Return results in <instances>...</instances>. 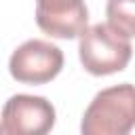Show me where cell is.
I'll return each instance as SVG.
<instances>
[{
  "label": "cell",
  "mask_w": 135,
  "mask_h": 135,
  "mask_svg": "<svg viewBox=\"0 0 135 135\" xmlns=\"http://www.w3.org/2000/svg\"><path fill=\"white\" fill-rule=\"evenodd\" d=\"M135 127V84L101 89L80 120V135H129Z\"/></svg>",
  "instance_id": "obj_1"
},
{
  "label": "cell",
  "mask_w": 135,
  "mask_h": 135,
  "mask_svg": "<svg viewBox=\"0 0 135 135\" xmlns=\"http://www.w3.org/2000/svg\"><path fill=\"white\" fill-rule=\"evenodd\" d=\"M131 55V40L116 32L110 23L89 25L78 38L80 63L93 76H110L122 72L129 65Z\"/></svg>",
  "instance_id": "obj_2"
},
{
  "label": "cell",
  "mask_w": 135,
  "mask_h": 135,
  "mask_svg": "<svg viewBox=\"0 0 135 135\" xmlns=\"http://www.w3.org/2000/svg\"><path fill=\"white\" fill-rule=\"evenodd\" d=\"M61 68H63L61 49L40 38L25 40L13 51L8 59L11 76L23 84H46L59 76Z\"/></svg>",
  "instance_id": "obj_3"
},
{
  "label": "cell",
  "mask_w": 135,
  "mask_h": 135,
  "mask_svg": "<svg viewBox=\"0 0 135 135\" xmlns=\"http://www.w3.org/2000/svg\"><path fill=\"white\" fill-rule=\"evenodd\" d=\"M55 108L40 95H13L2 108V133L49 135L55 127Z\"/></svg>",
  "instance_id": "obj_4"
},
{
  "label": "cell",
  "mask_w": 135,
  "mask_h": 135,
  "mask_svg": "<svg viewBox=\"0 0 135 135\" xmlns=\"http://www.w3.org/2000/svg\"><path fill=\"white\" fill-rule=\"evenodd\" d=\"M36 23L51 38H80L89 11L84 0H36Z\"/></svg>",
  "instance_id": "obj_5"
},
{
  "label": "cell",
  "mask_w": 135,
  "mask_h": 135,
  "mask_svg": "<svg viewBox=\"0 0 135 135\" xmlns=\"http://www.w3.org/2000/svg\"><path fill=\"white\" fill-rule=\"evenodd\" d=\"M108 23L127 38H135V0H108Z\"/></svg>",
  "instance_id": "obj_6"
},
{
  "label": "cell",
  "mask_w": 135,
  "mask_h": 135,
  "mask_svg": "<svg viewBox=\"0 0 135 135\" xmlns=\"http://www.w3.org/2000/svg\"><path fill=\"white\" fill-rule=\"evenodd\" d=\"M2 135H6V133H2Z\"/></svg>",
  "instance_id": "obj_7"
}]
</instances>
